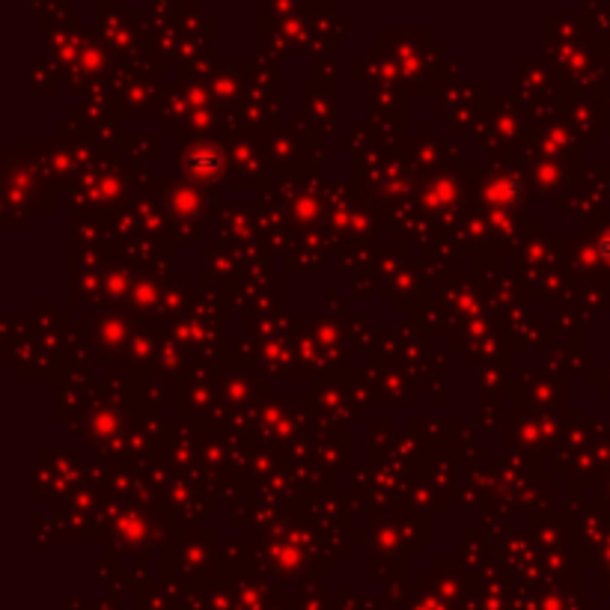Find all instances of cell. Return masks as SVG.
<instances>
[{
  "label": "cell",
  "mask_w": 610,
  "mask_h": 610,
  "mask_svg": "<svg viewBox=\"0 0 610 610\" xmlns=\"http://www.w3.org/2000/svg\"><path fill=\"white\" fill-rule=\"evenodd\" d=\"M599 251H601V256H605V260L610 262V232H605V239H601Z\"/></svg>",
  "instance_id": "6da1fadb"
}]
</instances>
